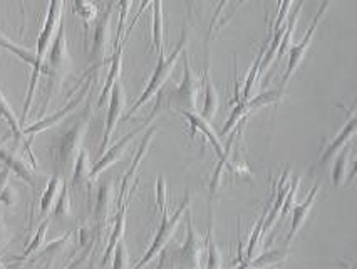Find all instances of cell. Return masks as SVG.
<instances>
[{"instance_id":"obj_43","label":"cell","mask_w":357,"mask_h":269,"mask_svg":"<svg viewBox=\"0 0 357 269\" xmlns=\"http://www.w3.org/2000/svg\"><path fill=\"white\" fill-rule=\"evenodd\" d=\"M0 34H2V32H0Z\"/></svg>"},{"instance_id":"obj_22","label":"cell","mask_w":357,"mask_h":269,"mask_svg":"<svg viewBox=\"0 0 357 269\" xmlns=\"http://www.w3.org/2000/svg\"><path fill=\"white\" fill-rule=\"evenodd\" d=\"M111 201H113V180L107 179L99 185L96 205H94V219H96L98 229L106 226L111 210Z\"/></svg>"},{"instance_id":"obj_37","label":"cell","mask_w":357,"mask_h":269,"mask_svg":"<svg viewBox=\"0 0 357 269\" xmlns=\"http://www.w3.org/2000/svg\"><path fill=\"white\" fill-rule=\"evenodd\" d=\"M228 2H230V0H218L217 7H215L213 17H211V20H210L208 32H206V41H205L206 48H208V43H210L211 36H213V32L217 31V26H218V24H222V14H223V12H225Z\"/></svg>"},{"instance_id":"obj_18","label":"cell","mask_w":357,"mask_h":269,"mask_svg":"<svg viewBox=\"0 0 357 269\" xmlns=\"http://www.w3.org/2000/svg\"><path fill=\"white\" fill-rule=\"evenodd\" d=\"M178 113H180L181 117H185L186 119H188V123H190V125H192V130H193V131H200V133H202L203 136H205L206 140H208L210 145H211V148H213V150L217 152L218 157L223 155V147H222V143H220L218 135L213 131V128H211L208 119L203 118L202 115L198 113V111L181 110V111H178Z\"/></svg>"},{"instance_id":"obj_12","label":"cell","mask_w":357,"mask_h":269,"mask_svg":"<svg viewBox=\"0 0 357 269\" xmlns=\"http://www.w3.org/2000/svg\"><path fill=\"white\" fill-rule=\"evenodd\" d=\"M114 12V0H109L101 17L98 19L93 32V48H91V59L94 63H101L106 59L111 45V19Z\"/></svg>"},{"instance_id":"obj_40","label":"cell","mask_w":357,"mask_h":269,"mask_svg":"<svg viewBox=\"0 0 357 269\" xmlns=\"http://www.w3.org/2000/svg\"><path fill=\"white\" fill-rule=\"evenodd\" d=\"M7 242H9V229H7L2 214H0V251L7 246Z\"/></svg>"},{"instance_id":"obj_29","label":"cell","mask_w":357,"mask_h":269,"mask_svg":"<svg viewBox=\"0 0 357 269\" xmlns=\"http://www.w3.org/2000/svg\"><path fill=\"white\" fill-rule=\"evenodd\" d=\"M73 7L74 12L84 20L86 26V32L89 29V24L94 22L99 17V6L98 3L91 2V0H73Z\"/></svg>"},{"instance_id":"obj_2","label":"cell","mask_w":357,"mask_h":269,"mask_svg":"<svg viewBox=\"0 0 357 269\" xmlns=\"http://www.w3.org/2000/svg\"><path fill=\"white\" fill-rule=\"evenodd\" d=\"M70 68H73V61L69 56V48H68V37H66V27H64V19L61 20L59 27H57L56 34L52 37V43L49 45L47 54L44 57L43 64V74H47L49 80V93L45 94V103L44 108L47 105V101L51 99V93L56 89V86L61 81H64V78L68 76Z\"/></svg>"},{"instance_id":"obj_23","label":"cell","mask_w":357,"mask_h":269,"mask_svg":"<svg viewBox=\"0 0 357 269\" xmlns=\"http://www.w3.org/2000/svg\"><path fill=\"white\" fill-rule=\"evenodd\" d=\"M151 41L156 54H165V20H163V0L151 2Z\"/></svg>"},{"instance_id":"obj_3","label":"cell","mask_w":357,"mask_h":269,"mask_svg":"<svg viewBox=\"0 0 357 269\" xmlns=\"http://www.w3.org/2000/svg\"><path fill=\"white\" fill-rule=\"evenodd\" d=\"M91 119V106H86L81 117L69 130H66L57 142L56 153H54V160H56L57 175H66L69 170H73V165L76 161L77 153L81 152L82 142L89 128Z\"/></svg>"},{"instance_id":"obj_38","label":"cell","mask_w":357,"mask_h":269,"mask_svg":"<svg viewBox=\"0 0 357 269\" xmlns=\"http://www.w3.org/2000/svg\"><path fill=\"white\" fill-rule=\"evenodd\" d=\"M156 207L160 210V214L168 210V202H166V180L163 175L156 182Z\"/></svg>"},{"instance_id":"obj_14","label":"cell","mask_w":357,"mask_h":269,"mask_svg":"<svg viewBox=\"0 0 357 269\" xmlns=\"http://www.w3.org/2000/svg\"><path fill=\"white\" fill-rule=\"evenodd\" d=\"M356 125H357V119L354 115V106H352L351 111H349L347 123L342 126V130L335 135L334 140H331L329 143L324 145L322 147L321 155H319V165H321V167H324V165H326L327 161H329L332 157H334L335 153H337L340 148L344 147V145L351 142L352 136H354V133H356Z\"/></svg>"},{"instance_id":"obj_21","label":"cell","mask_w":357,"mask_h":269,"mask_svg":"<svg viewBox=\"0 0 357 269\" xmlns=\"http://www.w3.org/2000/svg\"><path fill=\"white\" fill-rule=\"evenodd\" d=\"M202 85H203V108L200 115L205 119L211 122V119L217 117L218 113L220 96H218L217 88H215V85L211 82V78L208 74V66H205V69H203Z\"/></svg>"},{"instance_id":"obj_20","label":"cell","mask_w":357,"mask_h":269,"mask_svg":"<svg viewBox=\"0 0 357 269\" xmlns=\"http://www.w3.org/2000/svg\"><path fill=\"white\" fill-rule=\"evenodd\" d=\"M124 45H126V41L124 39L118 45H114V52H113V57H111V66H109V71H107L106 82H105V86H102L101 94H99L98 103H96L98 108L102 106V103L106 101L107 96H109V91L114 86V82L119 81V78H121Z\"/></svg>"},{"instance_id":"obj_1","label":"cell","mask_w":357,"mask_h":269,"mask_svg":"<svg viewBox=\"0 0 357 269\" xmlns=\"http://www.w3.org/2000/svg\"><path fill=\"white\" fill-rule=\"evenodd\" d=\"M62 9H64V0H51L47 7V14H45V20L43 31H40L39 39H37V51H36V63L32 66V74H31V82H29V89H27V98L26 103H24V110H22V118H20V125L24 126L26 123V118L31 111L32 103H34V94H36V88L37 82H39L40 74H43V64H44V57L47 54L49 45L52 43V37L56 34L57 27H59L61 20H62Z\"/></svg>"},{"instance_id":"obj_24","label":"cell","mask_w":357,"mask_h":269,"mask_svg":"<svg viewBox=\"0 0 357 269\" xmlns=\"http://www.w3.org/2000/svg\"><path fill=\"white\" fill-rule=\"evenodd\" d=\"M0 118L6 119L7 125H9V128H10V133L14 135L15 140H22V142L26 143V150L29 153V157H31L32 165H34V167H37L34 155H32L31 148H29V142H26V138H24V133H22V128L24 126L20 125V119L15 117V113H14V110H12L10 103L7 101L6 96H3L2 91H0Z\"/></svg>"},{"instance_id":"obj_32","label":"cell","mask_w":357,"mask_h":269,"mask_svg":"<svg viewBox=\"0 0 357 269\" xmlns=\"http://www.w3.org/2000/svg\"><path fill=\"white\" fill-rule=\"evenodd\" d=\"M0 48L12 52L14 56H17L19 59L22 61V63H26L29 66H34V63H36V52L29 51V49L20 48V45H17V44H14L12 41L7 39V37L3 34H0Z\"/></svg>"},{"instance_id":"obj_26","label":"cell","mask_w":357,"mask_h":269,"mask_svg":"<svg viewBox=\"0 0 357 269\" xmlns=\"http://www.w3.org/2000/svg\"><path fill=\"white\" fill-rule=\"evenodd\" d=\"M91 161H89V155L84 148H81V152L77 153L76 161L73 165V179H70V185L73 187H81V185L91 182L89 173H91Z\"/></svg>"},{"instance_id":"obj_5","label":"cell","mask_w":357,"mask_h":269,"mask_svg":"<svg viewBox=\"0 0 357 269\" xmlns=\"http://www.w3.org/2000/svg\"><path fill=\"white\" fill-rule=\"evenodd\" d=\"M190 205H192V196H190V194H186L185 201L181 202L180 207H178V209H176V212H174L173 215H168V210L161 212L160 229H158V233L155 235V239H153L151 246L148 247L146 254H144L143 258L139 259V263L136 264V268L148 266V264L151 263V261L155 259L156 256H160L161 252H163V249L166 247V244L169 242V239L173 238L174 233H176L178 224H180L181 217H183L186 210L190 209Z\"/></svg>"},{"instance_id":"obj_9","label":"cell","mask_w":357,"mask_h":269,"mask_svg":"<svg viewBox=\"0 0 357 269\" xmlns=\"http://www.w3.org/2000/svg\"><path fill=\"white\" fill-rule=\"evenodd\" d=\"M282 94H284V88H275L271 91H265V93L257 94V96L253 98H247V99H242V101H238L234 110H231L227 125L223 126V130L220 131V135H227L228 131L234 130L236 123H240L242 119L247 118L252 111L259 110V108H264V106L275 105V103L282 98Z\"/></svg>"},{"instance_id":"obj_16","label":"cell","mask_w":357,"mask_h":269,"mask_svg":"<svg viewBox=\"0 0 357 269\" xmlns=\"http://www.w3.org/2000/svg\"><path fill=\"white\" fill-rule=\"evenodd\" d=\"M0 161L3 163V167H7L10 172H14L20 180H24L26 184H29L36 190L37 185H36L34 172H32V168L29 167L27 161L24 160V157H20L19 153H15L14 150H9V148L3 147V140H0Z\"/></svg>"},{"instance_id":"obj_31","label":"cell","mask_w":357,"mask_h":269,"mask_svg":"<svg viewBox=\"0 0 357 269\" xmlns=\"http://www.w3.org/2000/svg\"><path fill=\"white\" fill-rule=\"evenodd\" d=\"M70 238H73V231H69V233H66L62 238L56 239V241H52L51 244H47V246L37 254V259H47L49 261L47 264H52V259L59 258L62 251H64V247L68 246V242L70 241Z\"/></svg>"},{"instance_id":"obj_34","label":"cell","mask_w":357,"mask_h":269,"mask_svg":"<svg viewBox=\"0 0 357 269\" xmlns=\"http://www.w3.org/2000/svg\"><path fill=\"white\" fill-rule=\"evenodd\" d=\"M287 256H289L287 249H277V251L267 252V254H261V256H259V258H252L247 264H245V268L272 266V264H277V263H280V261H284Z\"/></svg>"},{"instance_id":"obj_28","label":"cell","mask_w":357,"mask_h":269,"mask_svg":"<svg viewBox=\"0 0 357 269\" xmlns=\"http://www.w3.org/2000/svg\"><path fill=\"white\" fill-rule=\"evenodd\" d=\"M10 170L7 167H3L0 170V204L12 207L17 202V192H15L14 185L10 184Z\"/></svg>"},{"instance_id":"obj_42","label":"cell","mask_w":357,"mask_h":269,"mask_svg":"<svg viewBox=\"0 0 357 269\" xmlns=\"http://www.w3.org/2000/svg\"><path fill=\"white\" fill-rule=\"evenodd\" d=\"M0 268H3V263H2V261H0Z\"/></svg>"},{"instance_id":"obj_10","label":"cell","mask_w":357,"mask_h":269,"mask_svg":"<svg viewBox=\"0 0 357 269\" xmlns=\"http://www.w3.org/2000/svg\"><path fill=\"white\" fill-rule=\"evenodd\" d=\"M331 0H322L321 7H319L317 14H315V17L312 19V24H310L309 29H307L304 39L301 41V43L296 44V45H290L289 48V64H287V69H285L284 73V78H282V85L280 88H285V85H287L290 76H292L294 73L297 71L298 64L302 63V59L305 57V52L307 49L310 48V43H312V37L315 34V31H317L319 24H321V20L324 19V14L327 12V7H329Z\"/></svg>"},{"instance_id":"obj_15","label":"cell","mask_w":357,"mask_h":269,"mask_svg":"<svg viewBox=\"0 0 357 269\" xmlns=\"http://www.w3.org/2000/svg\"><path fill=\"white\" fill-rule=\"evenodd\" d=\"M155 131H156V128H149L146 133H144L143 142H141L138 152H136L135 159H132L130 168H128L126 175H124V179L121 182V189H119V197H118V202H116V204H118V207L121 205L123 202L130 201L131 196H132V192H135V190H130V192H128V185H130L131 179L136 175V172H138V168H139V165H141V160H143L144 155H146V153H148V148H149V145H151V140H153V135H155Z\"/></svg>"},{"instance_id":"obj_11","label":"cell","mask_w":357,"mask_h":269,"mask_svg":"<svg viewBox=\"0 0 357 269\" xmlns=\"http://www.w3.org/2000/svg\"><path fill=\"white\" fill-rule=\"evenodd\" d=\"M109 105H107V115H106V125H105V133H102L101 140V148L99 153H105L107 145L111 142V136L118 128L119 119L123 117L124 105H126V94H124V88L121 81H116L114 86L109 91Z\"/></svg>"},{"instance_id":"obj_25","label":"cell","mask_w":357,"mask_h":269,"mask_svg":"<svg viewBox=\"0 0 357 269\" xmlns=\"http://www.w3.org/2000/svg\"><path fill=\"white\" fill-rule=\"evenodd\" d=\"M62 180L61 175H52L51 180L47 182V187L44 189L43 196H40V209H39V219H45L47 214L51 212L54 202H56L57 196H59V190L62 187Z\"/></svg>"},{"instance_id":"obj_13","label":"cell","mask_w":357,"mask_h":269,"mask_svg":"<svg viewBox=\"0 0 357 269\" xmlns=\"http://www.w3.org/2000/svg\"><path fill=\"white\" fill-rule=\"evenodd\" d=\"M91 82H93V80L87 81L84 88H82V89H81V93H79V96H77V98H74L73 101H69L68 105H66L64 108H62V110L56 111V113L51 115V117H47V118H44V119H39V122H36L34 125L22 128L24 138H26V136H32V135H37V133H43V131L49 130V128H52L54 125H57V123L62 122V119H64L66 117H68L69 113H73V111L76 110V108H77L79 105H81L82 99H84V98L87 96V93H89Z\"/></svg>"},{"instance_id":"obj_35","label":"cell","mask_w":357,"mask_h":269,"mask_svg":"<svg viewBox=\"0 0 357 269\" xmlns=\"http://www.w3.org/2000/svg\"><path fill=\"white\" fill-rule=\"evenodd\" d=\"M131 6H132V0H118L119 20H118V32H116L114 45H118L123 41L124 29H126V20H128V15H130Z\"/></svg>"},{"instance_id":"obj_33","label":"cell","mask_w":357,"mask_h":269,"mask_svg":"<svg viewBox=\"0 0 357 269\" xmlns=\"http://www.w3.org/2000/svg\"><path fill=\"white\" fill-rule=\"evenodd\" d=\"M70 209H73V204H70L69 185L66 182H62L59 196H57L56 202H54L52 212L56 217H68V215H70Z\"/></svg>"},{"instance_id":"obj_8","label":"cell","mask_w":357,"mask_h":269,"mask_svg":"<svg viewBox=\"0 0 357 269\" xmlns=\"http://www.w3.org/2000/svg\"><path fill=\"white\" fill-rule=\"evenodd\" d=\"M186 215V239L185 244L173 252V264L180 268H202L203 258H205V244L197 234L193 227V219L190 209L185 212Z\"/></svg>"},{"instance_id":"obj_27","label":"cell","mask_w":357,"mask_h":269,"mask_svg":"<svg viewBox=\"0 0 357 269\" xmlns=\"http://www.w3.org/2000/svg\"><path fill=\"white\" fill-rule=\"evenodd\" d=\"M215 227H213V212L210 209V226H208V234H206L205 249H206V263L203 266L206 268H220L222 266V254H220V249L215 242Z\"/></svg>"},{"instance_id":"obj_7","label":"cell","mask_w":357,"mask_h":269,"mask_svg":"<svg viewBox=\"0 0 357 269\" xmlns=\"http://www.w3.org/2000/svg\"><path fill=\"white\" fill-rule=\"evenodd\" d=\"M185 57V73L183 80L180 85L176 86L173 91H169L168 94H165V101L168 106H173L176 111L181 110H190L197 111V99L198 93H200V82L198 78L195 76L192 71V66H190L188 56L183 51Z\"/></svg>"},{"instance_id":"obj_19","label":"cell","mask_w":357,"mask_h":269,"mask_svg":"<svg viewBox=\"0 0 357 269\" xmlns=\"http://www.w3.org/2000/svg\"><path fill=\"white\" fill-rule=\"evenodd\" d=\"M337 159L334 161V168H332V182H334V187L339 189L340 185H344L347 182V168L349 170H354V147L352 143H346L342 148L337 152Z\"/></svg>"},{"instance_id":"obj_6","label":"cell","mask_w":357,"mask_h":269,"mask_svg":"<svg viewBox=\"0 0 357 269\" xmlns=\"http://www.w3.org/2000/svg\"><path fill=\"white\" fill-rule=\"evenodd\" d=\"M163 99H165V93H163V91H158L156 106L153 108L151 113L148 115L146 119H144L143 125H139L138 128H135V130L130 131V133H128V135H124L123 138L119 140L118 143H114L113 147L109 148V150H107L106 153H102L101 159H99V160L96 161V163H94L93 167H91V173H89V179H91V180H94L98 175H101L102 172L107 170V168H109L111 165L116 163V161H119V159H121V157H123V153L126 152L128 145H130V143L132 142V140H135L136 136H138V135L141 133V131H144V128H146V126L149 125V123L153 122V118H155L156 115L160 113L161 110H163Z\"/></svg>"},{"instance_id":"obj_36","label":"cell","mask_w":357,"mask_h":269,"mask_svg":"<svg viewBox=\"0 0 357 269\" xmlns=\"http://www.w3.org/2000/svg\"><path fill=\"white\" fill-rule=\"evenodd\" d=\"M113 263H109L113 268H128L130 266V254H128L126 249V242H124V238H121L116 244L114 251H113Z\"/></svg>"},{"instance_id":"obj_30","label":"cell","mask_w":357,"mask_h":269,"mask_svg":"<svg viewBox=\"0 0 357 269\" xmlns=\"http://www.w3.org/2000/svg\"><path fill=\"white\" fill-rule=\"evenodd\" d=\"M49 222H51V221H49L47 217L43 219V222H40L39 227H37V231H36L34 238H32V239H31V242L27 244L26 249L22 251V254L19 256V261H26L27 258H31L32 254H36V252L39 251L40 247H43V244H44V241H45V234H47Z\"/></svg>"},{"instance_id":"obj_17","label":"cell","mask_w":357,"mask_h":269,"mask_svg":"<svg viewBox=\"0 0 357 269\" xmlns=\"http://www.w3.org/2000/svg\"><path fill=\"white\" fill-rule=\"evenodd\" d=\"M321 184H322V180L319 179L314 184V187L310 189L309 196H307L305 201L302 202V204H297V205L294 204V207H292V209H294L292 210V222H290V231H289V234H287V239H285V242L292 241V239L297 235L298 231H301V227L304 226V222L307 221V217H309L310 210H312L315 198H317V194H319V189H321Z\"/></svg>"},{"instance_id":"obj_39","label":"cell","mask_w":357,"mask_h":269,"mask_svg":"<svg viewBox=\"0 0 357 269\" xmlns=\"http://www.w3.org/2000/svg\"><path fill=\"white\" fill-rule=\"evenodd\" d=\"M151 2H153V0H141V2H139V7H138V12H136L135 17H132V20L130 22V26H128V31L124 32V36H123V39H124V41H128V37H130V34L132 32V27L136 26V22H138V20H139L141 14H143V12L146 10L149 6H151Z\"/></svg>"},{"instance_id":"obj_4","label":"cell","mask_w":357,"mask_h":269,"mask_svg":"<svg viewBox=\"0 0 357 269\" xmlns=\"http://www.w3.org/2000/svg\"><path fill=\"white\" fill-rule=\"evenodd\" d=\"M186 43H188V36H186V31H183V34H181L180 41H178L176 48L173 49V52L169 54V56H165V54H158V64H156L155 73H153L151 80L148 81V86L144 88L143 94H141V96L138 98V101H136L135 105L131 106V110L126 113V117H124V122H128V119L132 118V115H135L141 106L146 105L149 99L155 96V94H158V91L163 89L165 82L169 80V76H172V73L174 69V66H176L178 57H180L185 51Z\"/></svg>"},{"instance_id":"obj_41","label":"cell","mask_w":357,"mask_h":269,"mask_svg":"<svg viewBox=\"0 0 357 269\" xmlns=\"http://www.w3.org/2000/svg\"><path fill=\"white\" fill-rule=\"evenodd\" d=\"M20 7V14H22V26H26V2L24 0H17Z\"/></svg>"}]
</instances>
